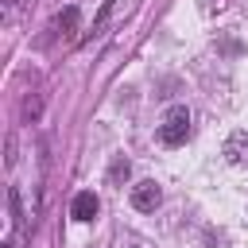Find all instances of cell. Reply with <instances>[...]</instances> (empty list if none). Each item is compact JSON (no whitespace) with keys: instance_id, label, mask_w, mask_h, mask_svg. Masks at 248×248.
<instances>
[{"instance_id":"obj_5","label":"cell","mask_w":248,"mask_h":248,"mask_svg":"<svg viewBox=\"0 0 248 248\" xmlns=\"http://www.w3.org/2000/svg\"><path fill=\"white\" fill-rule=\"evenodd\" d=\"M54 27H58L62 35H74V27H78V8H66V12L54 19Z\"/></svg>"},{"instance_id":"obj_6","label":"cell","mask_w":248,"mask_h":248,"mask_svg":"<svg viewBox=\"0 0 248 248\" xmlns=\"http://www.w3.org/2000/svg\"><path fill=\"white\" fill-rule=\"evenodd\" d=\"M128 170H132V167H128V159H124V155H116V159H112V167H108V182H124V178H128Z\"/></svg>"},{"instance_id":"obj_1","label":"cell","mask_w":248,"mask_h":248,"mask_svg":"<svg viewBox=\"0 0 248 248\" xmlns=\"http://www.w3.org/2000/svg\"><path fill=\"white\" fill-rule=\"evenodd\" d=\"M186 136H190V108H186V105L167 108V116H163V124H159V140H163L167 147H178V143H186Z\"/></svg>"},{"instance_id":"obj_2","label":"cell","mask_w":248,"mask_h":248,"mask_svg":"<svg viewBox=\"0 0 248 248\" xmlns=\"http://www.w3.org/2000/svg\"><path fill=\"white\" fill-rule=\"evenodd\" d=\"M159 202H163V190H159V186H155L151 178H147V182H136V186H132V205H136L140 213H151V209H155Z\"/></svg>"},{"instance_id":"obj_4","label":"cell","mask_w":248,"mask_h":248,"mask_svg":"<svg viewBox=\"0 0 248 248\" xmlns=\"http://www.w3.org/2000/svg\"><path fill=\"white\" fill-rule=\"evenodd\" d=\"M225 155H229L232 163H244V159H248V136H244V132H236V136L225 143Z\"/></svg>"},{"instance_id":"obj_3","label":"cell","mask_w":248,"mask_h":248,"mask_svg":"<svg viewBox=\"0 0 248 248\" xmlns=\"http://www.w3.org/2000/svg\"><path fill=\"white\" fill-rule=\"evenodd\" d=\"M97 213H101V202H97V194H93V190L74 194V202H70V217H74V221H93Z\"/></svg>"}]
</instances>
